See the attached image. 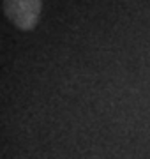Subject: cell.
Listing matches in <instances>:
<instances>
[{"instance_id": "1", "label": "cell", "mask_w": 150, "mask_h": 159, "mask_svg": "<svg viewBox=\"0 0 150 159\" xmlns=\"http://www.w3.org/2000/svg\"><path fill=\"white\" fill-rule=\"evenodd\" d=\"M42 4L41 0H4L7 20L20 30H32L39 21Z\"/></svg>"}]
</instances>
